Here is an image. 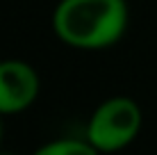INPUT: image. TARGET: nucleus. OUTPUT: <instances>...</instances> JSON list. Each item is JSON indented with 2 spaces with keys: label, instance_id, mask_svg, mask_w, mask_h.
<instances>
[{
  "label": "nucleus",
  "instance_id": "20e7f679",
  "mask_svg": "<svg viewBox=\"0 0 157 155\" xmlns=\"http://www.w3.org/2000/svg\"><path fill=\"white\" fill-rule=\"evenodd\" d=\"M32 155H100L86 139H55L43 144Z\"/></svg>",
  "mask_w": 157,
  "mask_h": 155
},
{
  "label": "nucleus",
  "instance_id": "423d86ee",
  "mask_svg": "<svg viewBox=\"0 0 157 155\" xmlns=\"http://www.w3.org/2000/svg\"><path fill=\"white\" fill-rule=\"evenodd\" d=\"M0 139H2V123H0Z\"/></svg>",
  "mask_w": 157,
  "mask_h": 155
},
{
  "label": "nucleus",
  "instance_id": "39448f33",
  "mask_svg": "<svg viewBox=\"0 0 157 155\" xmlns=\"http://www.w3.org/2000/svg\"><path fill=\"white\" fill-rule=\"evenodd\" d=\"M0 155H18V153H2V151H0Z\"/></svg>",
  "mask_w": 157,
  "mask_h": 155
},
{
  "label": "nucleus",
  "instance_id": "7ed1b4c3",
  "mask_svg": "<svg viewBox=\"0 0 157 155\" xmlns=\"http://www.w3.org/2000/svg\"><path fill=\"white\" fill-rule=\"evenodd\" d=\"M41 80L34 66L23 60L0 62V116L21 114L32 107L39 96Z\"/></svg>",
  "mask_w": 157,
  "mask_h": 155
},
{
  "label": "nucleus",
  "instance_id": "f03ea898",
  "mask_svg": "<svg viewBox=\"0 0 157 155\" xmlns=\"http://www.w3.org/2000/svg\"><path fill=\"white\" fill-rule=\"evenodd\" d=\"M141 123L144 114L137 100L130 96H112L94 110L84 139L98 153H116L137 139Z\"/></svg>",
  "mask_w": 157,
  "mask_h": 155
},
{
  "label": "nucleus",
  "instance_id": "f257e3e1",
  "mask_svg": "<svg viewBox=\"0 0 157 155\" xmlns=\"http://www.w3.org/2000/svg\"><path fill=\"white\" fill-rule=\"evenodd\" d=\"M57 39L80 50H105L128 30L125 0H59L52 12Z\"/></svg>",
  "mask_w": 157,
  "mask_h": 155
}]
</instances>
